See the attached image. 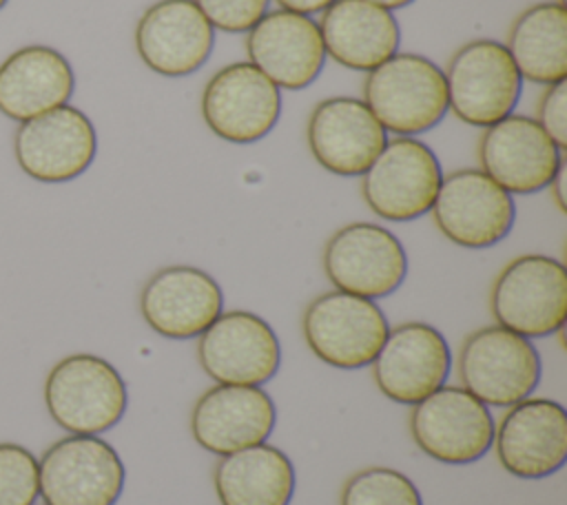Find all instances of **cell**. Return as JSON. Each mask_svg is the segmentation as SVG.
I'll return each instance as SVG.
<instances>
[{"label": "cell", "instance_id": "1f68e13d", "mask_svg": "<svg viewBox=\"0 0 567 505\" xmlns=\"http://www.w3.org/2000/svg\"><path fill=\"white\" fill-rule=\"evenodd\" d=\"M565 175H567V162L563 159V164L558 166V171H556V175H554V179L549 182V193H551V199H554V204H556V208L560 210V213H567V195H565Z\"/></svg>", "mask_w": 567, "mask_h": 505}, {"label": "cell", "instance_id": "d4e9b609", "mask_svg": "<svg viewBox=\"0 0 567 505\" xmlns=\"http://www.w3.org/2000/svg\"><path fill=\"white\" fill-rule=\"evenodd\" d=\"M213 483L221 505H288L295 467L279 447L259 443L221 456Z\"/></svg>", "mask_w": 567, "mask_h": 505}, {"label": "cell", "instance_id": "9a60e30c", "mask_svg": "<svg viewBox=\"0 0 567 505\" xmlns=\"http://www.w3.org/2000/svg\"><path fill=\"white\" fill-rule=\"evenodd\" d=\"M476 157L478 168L509 195H532L547 188L565 159L538 122L518 113L483 128Z\"/></svg>", "mask_w": 567, "mask_h": 505}, {"label": "cell", "instance_id": "7a4b0ae2", "mask_svg": "<svg viewBox=\"0 0 567 505\" xmlns=\"http://www.w3.org/2000/svg\"><path fill=\"white\" fill-rule=\"evenodd\" d=\"M447 111L467 126L487 128L514 113L523 78L507 47L492 38H476L461 44L445 69Z\"/></svg>", "mask_w": 567, "mask_h": 505}, {"label": "cell", "instance_id": "8992f818", "mask_svg": "<svg viewBox=\"0 0 567 505\" xmlns=\"http://www.w3.org/2000/svg\"><path fill=\"white\" fill-rule=\"evenodd\" d=\"M301 332L317 359L332 368L354 370L374 361L390 326L374 299L330 290L306 306Z\"/></svg>", "mask_w": 567, "mask_h": 505}, {"label": "cell", "instance_id": "4dcf8cb0", "mask_svg": "<svg viewBox=\"0 0 567 505\" xmlns=\"http://www.w3.org/2000/svg\"><path fill=\"white\" fill-rule=\"evenodd\" d=\"M275 2L279 4V9L312 16V13H321L323 9H328L334 0H275Z\"/></svg>", "mask_w": 567, "mask_h": 505}, {"label": "cell", "instance_id": "3957f363", "mask_svg": "<svg viewBox=\"0 0 567 505\" xmlns=\"http://www.w3.org/2000/svg\"><path fill=\"white\" fill-rule=\"evenodd\" d=\"M489 310L498 326L525 337L560 332L567 319V270L540 252L507 261L494 277Z\"/></svg>", "mask_w": 567, "mask_h": 505}, {"label": "cell", "instance_id": "4316f807", "mask_svg": "<svg viewBox=\"0 0 567 505\" xmlns=\"http://www.w3.org/2000/svg\"><path fill=\"white\" fill-rule=\"evenodd\" d=\"M341 505H423L416 485L399 470L365 467L341 489Z\"/></svg>", "mask_w": 567, "mask_h": 505}, {"label": "cell", "instance_id": "44dd1931", "mask_svg": "<svg viewBox=\"0 0 567 505\" xmlns=\"http://www.w3.org/2000/svg\"><path fill=\"white\" fill-rule=\"evenodd\" d=\"M140 312L153 332L166 339H193L224 312V292L202 268L166 266L144 284Z\"/></svg>", "mask_w": 567, "mask_h": 505}, {"label": "cell", "instance_id": "9c48e42d", "mask_svg": "<svg viewBox=\"0 0 567 505\" xmlns=\"http://www.w3.org/2000/svg\"><path fill=\"white\" fill-rule=\"evenodd\" d=\"M430 213L445 239L472 250L496 246L516 221L514 195L481 168H458L443 175Z\"/></svg>", "mask_w": 567, "mask_h": 505}, {"label": "cell", "instance_id": "f1b7e54d", "mask_svg": "<svg viewBox=\"0 0 567 505\" xmlns=\"http://www.w3.org/2000/svg\"><path fill=\"white\" fill-rule=\"evenodd\" d=\"M215 31L246 33L266 11L270 0H193Z\"/></svg>", "mask_w": 567, "mask_h": 505}, {"label": "cell", "instance_id": "5bb4252c", "mask_svg": "<svg viewBox=\"0 0 567 505\" xmlns=\"http://www.w3.org/2000/svg\"><path fill=\"white\" fill-rule=\"evenodd\" d=\"M204 372L226 385H261L281 363V346L266 319L248 310L221 312L197 341Z\"/></svg>", "mask_w": 567, "mask_h": 505}, {"label": "cell", "instance_id": "ffe728a7", "mask_svg": "<svg viewBox=\"0 0 567 505\" xmlns=\"http://www.w3.org/2000/svg\"><path fill=\"white\" fill-rule=\"evenodd\" d=\"M503 470L518 478H543L567 461V412L545 396H527L503 414L494 430Z\"/></svg>", "mask_w": 567, "mask_h": 505}, {"label": "cell", "instance_id": "277c9868", "mask_svg": "<svg viewBox=\"0 0 567 505\" xmlns=\"http://www.w3.org/2000/svg\"><path fill=\"white\" fill-rule=\"evenodd\" d=\"M44 403L51 419L71 434H102L126 412L122 374L102 357L71 354L47 374Z\"/></svg>", "mask_w": 567, "mask_h": 505}, {"label": "cell", "instance_id": "7402d4cb", "mask_svg": "<svg viewBox=\"0 0 567 505\" xmlns=\"http://www.w3.org/2000/svg\"><path fill=\"white\" fill-rule=\"evenodd\" d=\"M277 410L261 385L217 383L206 390L190 414V432L199 447L217 456L266 443Z\"/></svg>", "mask_w": 567, "mask_h": 505}, {"label": "cell", "instance_id": "d6a6232c", "mask_svg": "<svg viewBox=\"0 0 567 505\" xmlns=\"http://www.w3.org/2000/svg\"><path fill=\"white\" fill-rule=\"evenodd\" d=\"M368 2H372V4H379V7L388 9V11H396V9L410 7L414 0H368Z\"/></svg>", "mask_w": 567, "mask_h": 505}, {"label": "cell", "instance_id": "f546056e", "mask_svg": "<svg viewBox=\"0 0 567 505\" xmlns=\"http://www.w3.org/2000/svg\"><path fill=\"white\" fill-rule=\"evenodd\" d=\"M538 126L565 153L567 151V80L547 84L536 102Z\"/></svg>", "mask_w": 567, "mask_h": 505}, {"label": "cell", "instance_id": "cb8c5ba5", "mask_svg": "<svg viewBox=\"0 0 567 505\" xmlns=\"http://www.w3.org/2000/svg\"><path fill=\"white\" fill-rule=\"evenodd\" d=\"M73 89V66L51 47H22L0 64V113L9 120L27 122L69 104Z\"/></svg>", "mask_w": 567, "mask_h": 505}, {"label": "cell", "instance_id": "52a82bcc", "mask_svg": "<svg viewBox=\"0 0 567 505\" xmlns=\"http://www.w3.org/2000/svg\"><path fill=\"white\" fill-rule=\"evenodd\" d=\"M441 179L439 157L425 142L394 135L361 175V197L385 221H412L430 213Z\"/></svg>", "mask_w": 567, "mask_h": 505}, {"label": "cell", "instance_id": "ba28073f", "mask_svg": "<svg viewBox=\"0 0 567 505\" xmlns=\"http://www.w3.org/2000/svg\"><path fill=\"white\" fill-rule=\"evenodd\" d=\"M44 505H115L126 470L111 443L95 434L55 441L38 461Z\"/></svg>", "mask_w": 567, "mask_h": 505}, {"label": "cell", "instance_id": "7c38bea8", "mask_svg": "<svg viewBox=\"0 0 567 505\" xmlns=\"http://www.w3.org/2000/svg\"><path fill=\"white\" fill-rule=\"evenodd\" d=\"M408 423L419 450L447 465L478 461L494 441L489 408L461 385H441L414 403Z\"/></svg>", "mask_w": 567, "mask_h": 505}, {"label": "cell", "instance_id": "30bf717a", "mask_svg": "<svg viewBox=\"0 0 567 505\" xmlns=\"http://www.w3.org/2000/svg\"><path fill=\"white\" fill-rule=\"evenodd\" d=\"M202 120L230 144L264 140L281 117V91L248 60L217 69L199 100Z\"/></svg>", "mask_w": 567, "mask_h": 505}, {"label": "cell", "instance_id": "836d02e7", "mask_svg": "<svg viewBox=\"0 0 567 505\" xmlns=\"http://www.w3.org/2000/svg\"><path fill=\"white\" fill-rule=\"evenodd\" d=\"M554 2H558V4H563V7H567V0H554Z\"/></svg>", "mask_w": 567, "mask_h": 505}, {"label": "cell", "instance_id": "e575fe53", "mask_svg": "<svg viewBox=\"0 0 567 505\" xmlns=\"http://www.w3.org/2000/svg\"><path fill=\"white\" fill-rule=\"evenodd\" d=\"M7 2H9V0H0V9H2Z\"/></svg>", "mask_w": 567, "mask_h": 505}, {"label": "cell", "instance_id": "e0dca14e", "mask_svg": "<svg viewBox=\"0 0 567 505\" xmlns=\"http://www.w3.org/2000/svg\"><path fill=\"white\" fill-rule=\"evenodd\" d=\"M246 58L279 91L308 89L326 64V49L315 18L275 9L246 31Z\"/></svg>", "mask_w": 567, "mask_h": 505}, {"label": "cell", "instance_id": "6da1fadb", "mask_svg": "<svg viewBox=\"0 0 567 505\" xmlns=\"http://www.w3.org/2000/svg\"><path fill=\"white\" fill-rule=\"evenodd\" d=\"M385 133L416 137L432 131L447 115L443 69L430 58L396 51L365 73L361 97Z\"/></svg>", "mask_w": 567, "mask_h": 505}, {"label": "cell", "instance_id": "8fae6325", "mask_svg": "<svg viewBox=\"0 0 567 505\" xmlns=\"http://www.w3.org/2000/svg\"><path fill=\"white\" fill-rule=\"evenodd\" d=\"M321 264L334 290L365 299L392 295L408 275L403 244L394 233L372 221L337 228L323 246Z\"/></svg>", "mask_w": 567, "mask_h": 505}, {"label": "cell", "instance_id": "603a6c76", "mask_svg": "<svg viewBox=\"0 0 567 505\" xmlns=\"http://www.w3.org/2000/svg\"><path fill=\"white\" fill-rule=\"evenodd\" d=\"M317 24L326 55L350 71L368 73L399 51L394 13L368 0H334Z\"/></svg>", "mask_w": 567, "mask_h": 505}, {"label": "cell", "instance_id": "484cf974", "mask_svg": "<svg viewBox=\"0 0 567 505\" xmlns=\"http://www.w3.org/2000/svg\"><path fill=\"white\" fill-rule=\"evenodd\" d=\"M503 44L523 80L543 86L567 80V7L529 4L514 18Z\"/></svg>", "mask_w": 567, "mask_h": 505}, {"label": "cell", "instance_id": "83f0119b", "mask_svg": "<svg viewBox=\"0 0 567 505\" xmlns=\"http://www.w3.org/2000/svg\"><path fill=\"white\" fill-rule=\"evenodd\" d=\"M40 494L35 456L16 443H0V505H33Z\"/></svg>", "mask_w": 567, "mask_h": 505}, {"label": "cell", "instance_id": "d6986e66", "mask_svg": "<svg viewBox=\"0 0 567 505\" xmlns=\"http://www.w3.org/2000/svg\"><path fill=\"white\" fill-rule=\"evenodd\" d=\"M370 365L377 388L390 401L414 405L445 385L452 354L434 326L405 321L390 328Z\"/></svg>", "mask_w": 567, "mask_h": 505}, {"label": "cell", "instance_id": "5b68a950", "mask_svg": "<svg viewBox=\"0 0 567 505\" xmlns=\"http://www.w3.org/2000/svg\"><path fill=\"white\" fill-rule=\"evenodd\" d=\"M461 388L481 403L509 408L536 390L540 357L529 339L494 323L470 332L456 357Z\"/></svg>", "mask_w": 567, "mask_h": 505}, {"label": "cell", "instance_id": "2e32d148", "mask_svg": "<svg viewBox=\"0 0 567 505\" xmlns=\"http://www.w3.org/2000/svg\"><path fill=\"white\" fill-rule=\"evenodd\" d=\"M306 142L315 162L328 173L361 177L385 146L388 133L361 97L332 95L312 106Z\"/></svg>", "mask_w": 567, "mask_h": 505}, {"label": "cell", "instance_id": "ac0fdd59", "mask_svg": "<svg viewBox=\"0 0 567 505\" xmlns=\"http://www.w3.org/2000/svg\"><path fill=\"white\" fill-rule=\"evenodd\" d=\"M133 40L146 69L164 78H184L208 62L215 29L193 0H157L140 16Z\"/></svg>", "mask_w": 567, "mask_h": 505}, {"label": "cell", "instance_id": "4fadbf2b", "mask_svg": "<svg viewBox=\"0 0 567 505\" xmlns=\"http://www.w3.org/2000/svg\"><path fill=\"white\" fill-rule=\"evenodd\" d=\"M97 133L86 113L62 104L22 122L13 135V155L22 173L44 184L80 177L95 159Z\"/></svg>", "mask_w": 567, "mask_h": 505}]
</instances>
